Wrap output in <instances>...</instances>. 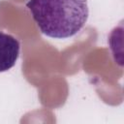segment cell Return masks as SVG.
<instances>
[{
	"label": "cell",
	"mask_w": 124,
	"mask_h": 124,
	"mask_svg": "<svg viewBox=\"0 0 124 124\" xmlns=\"http://www.w3.org/2000/svg\"><path fill=\"white\" fill-rule=\"evenodd\" d=\"M20 45L14 36L0 31V73L13 68L19 56Z\"/></svg>",
	"instance_id": "2"
},
{
	"label": "cell",
	"mask_w": 124,
	"mask_h": 124,
	"mask_svg": "<svg viewBox=\"0 0 124 124\" xmlns=\"http://www.w3.org/2000/svg\"><path fill=\"white\" fill-rule=\"evenodd\" d=\"M26 7L40 31L54 39L76 35L89 16L87 0H29Z\"/></svg>",
	"instance_id": "1"
}]
</instances>
